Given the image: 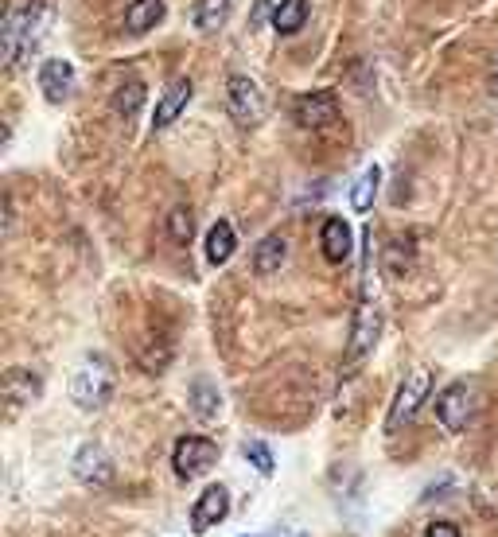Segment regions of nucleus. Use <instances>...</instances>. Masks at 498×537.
I'll return each instance as SVG.
<instances>
[{
  "label": "nucleus",
  "instance_id": "nucleus-17",
  "mask_svg": "<svg viewBox=\"0 0 498 537\" xmlns=\"http://www.w3.org/2000/svg\"><path fill=\"white\" fill-rule=\"evenodd\" d=\"M39 390H43V386H39V378L36 374H28L24 366H12V370H8V378H4V394H8V401H12V409H16V405H24V401H36Z\"/></svg>",
  "mask_w": 498,
  "mask_h": 537
},
{
  "label": "nucleus",
  "instance_id": "nucleus-11",
  "mask_svg": "<svg viewBox=\"0 0 498 537\" xmlns=\"http://www.w3.org/2000/svg\"><path fill=\"white\" fill-rule=\"evenodd\" d=\"M74 475H78L82 483H90V487H106L109 479H113V464H109L106 448H98V444L78 448V456H74Z\"/></svg>",
  "mask_w": 498,
  "mask_h": 537
},
{
  "label": "nucleus",
  "instance_id": "nucleus-21",
  "mask_svg": "<svg viewBox=\"0 0 498 537\" xmlns=\"http://www.w3.org/2000/svg\"><path fill=\"white\" fill-rule=\"evenodd\" d=\"M226 16H230V0H199V8H195V24H199L203 32L222 28Z\"/></svg>",
  "mask_w": 498,
  "mask_h": 537
},
{
  "label": "nucleus",
  "instance_id": "nucleus-25",
  "mask_svg": "<svg viewBox=\"0 0 498 537\" xmlns=\"http://www.w3.org/2000/svg\"><path fill=\"white\" fill-rule=\"evenodd\" d=\"M425 537H460V530H456L452 522H432L425 530Z\"/></svg>",
  "mask_w": 498,
  "mask_h": 537
},
{
  "label": "nucleus",
  "instance_id": "nucleus-22",
  "mask_svg": "<svg viewBox=\"0 0 498 537\" xmlns=\"http://www.w3.org/2000/svg\"><path fill=\"white\" fill-rule=\"evenodd\" d=\"M141 106H144L141 82H125V86H117V94H113V109H117L121 117H137Z\"/></svg>",
  "mask_w": 498,
  "mask_h": 537
},
{
  "label": "nucleus",
  "instance_id": "nucleus-23",
  "mask_svg": "<svg viewBox=\"0 0 498 537\" xmlns=\"http://www.w3.org/2000/svg\"><path fill=\"white\" fill-rule=\"evenodd\" d=\"M242 456H246L249 464L257 467L261 475H273V471H277L273 448H269V444H261V440H246V444H242Z\"/></svg>",
  "mask_w": 498,
  "mask_h": 537
},
{
  "label": "nucleus",
  "instance_id": "nucleus-6",
  "mask_svg": "<svg viewBox=\"0 0 498 537\" xmlns=\"http://www.w3.org/2000/svg\"><path fill=\"white\" fill-rule=\"evenodd\" d=\"M436 417L448 432H463L475 417V386L471 382H452L436 397Z\"/></svg>",
  "mask_w": 498,
  "mask_h": 537
},
{
  "label": "nucleus",
  "instance_id": "nucleus-18",
  "mask_svg": "<svg viewBox=\"0 0 498 537\" xmlns=\"http://www.w3.org/2000/svg\"><path fill=\"white\" fill-rule=\"evenodd\" d=\"M187 401H191V413H195L199 421H214V417H218V409H222V394L214 390L207 378H195V382H191Z\"/></svg>",
  "mask_w": 498,
  "mask_h": 537
},
{
  "label": "nucleus",
  "instance_id": "nucleus-4",
  "mask_svg": "<svg viewBox=\"0 0 498 537\" xmlns=\"http://www.w3.org/2000/svg\"><path fill=\"white\" fill-rule=\"evenodd\" d=\"M428 390H432V374L417 366V370H413V374L401 382L397 397H393L390 417H386V432H401V425H409V421L417 417V409L428 401Z\"/></svg>",
  "mask_w": 498,
  "mask_h": 537
},
{
  "label": "nucleus",
  "instance_id": "nucleus-26",
  "mask_svg": "<svg viewBox=\"0 0 498 537\" xmlns=\"http://www.w3.org/2000/svg\"><path fill=\"white\" fill-rule=\"evenodd\" d=\"M253 537H304V534H292V530H281V526H277V530H269V534H253Z\"/></svg>",
  "mask_w": 498,
  "mask_h": 537
},
{
  "label": "nucleus",
  "instance_id": "nucleus-8",
  "mask_svg": "<svg viewBox=\"0 0 498 537\" xmlns=\"http://www.w3.org/2000/svg\"><path fill=\"white\" fill-rule=\"evenodd\" d=\"M226 514H230V491H226L222 483H214V487H207V491L195 499V506H191V530H195V534H207V530L218 526Z\"/></svg>",
  "mask_w": 498,
  "mask_h": 537
},
{
  "label": "nucleus",
  "instance_id": "nucleus-16",
  "mask_svg": "<svg viewBox=\"0 0 498 537\" xmlns=\"http://www.w3.org/2000/svg\"><path fill=\"white\" fill-rule=\"evenodd\" d=\"M285 257H288V242L281 234H269V238H261V246L253 253V269L261 277H269V273H277L285 265Z\"/></svg>",
  "mask_w": 498,
  "mask_h": 537
},
{
  "label": "nucleus",
  "instance_id": "nucleus-12",
  "mask_svg": "<svg viewBox=\"0 0 498 537\" xmlns=\"http://www.w3.org/2000/svg\"><path fill=\"white\" fill-rule=\"evenodd\" d=\"M191 90H195V86H191V78H176V82H172V86L160 94L156 113H152V129H156V133H160V129H168L179 113L187 109V102H191Z\"/></svg>",
  "mask_w": 498,
  "mask_h": 537
},
{
  "label": "nucleus",
  "instance_id": "nucleus-2",
  "mask_svg": "<svg viewBox=\"0 0 498 537\" xmlns=\"http://www.w3.org/2000/svg\"><path fill=\"white\" fill-rule=\"evenodd\" d=\"M113 386H117V374L109 366V358L94 355L82 362V370L74 374L71 382V397L78 401V409H102L109 397H113Z\"/></svg>",
  "mask_w": 498,
  "mask_h": 537
},
{
  "label": "nucleus",
  "instance_id": "nucleus-13",
  "mask_svg": "<svg viewBox=\"0 0 498 537\" xmlns=\"http://www.w3.org/2000/svg\"><path fill=\"white\" fill-rule=\"evenodd\" d=\"M378 331H382V316H378V308H362V312L355 316V331H351L347 366H355L358 358L374 351V343H378Z\"/></svg>",
  "mask_w": 498,
  "mask_h": 537
},
{
  "label": "nucleus",
  "instance_id": "nucleus-3",
  "mask_svg": "<svg viewBox=\"0 0 498 537\" xmlns=\"http://www.w3.org/2000/svg\"><path fill=\"white\" fill-rule=\"evenodd\" d=\"M226 109H230V117L242 125V129H257L261 121H265V94H261V86L246 78V74H234L230 82H226Z\"/></svg>",
  "mask_w": 498,
  "mask_h": 537
},
{
  "label": "nucleus",
  "instance_id": "nucleus-20",
  "mask_svg": "<svg viewBox=\"0 0 498 537\" xmlns=\"http://www.w3.org/2000/svg\"><path fill=\"white\" fill-rule=\"evenodd\" d=\"M378 183H382V172H378V164H370L362 176H358L355 191H351V207H355L358 215H366L370 207H374V195H378Z\"/></svg>",
  "mask_w": 498,
  "mask_h": 537
},
{
  "label": "nucleus",
  "instance_id": "nucleus-14",
  "mask_svg": "<svg viewBox=\"0 0 498 537\" xmlns=\"http://www.w3.org/2000/svg\"><path fill=\"white\" fill-rule=\"evenodd\" d=\"M164 0H133L129 8H125V28L133 32V36H144V32H152L160 20H164Z\"/></svg>",
  "mask_w": 498,
  "mask_h": 537
},
{
  "label": "nucleus",
  "instance_id": "nucleus-9",
  "mask_svg": "<svg viewBox=\"0 0 498 537\" xmlns=\"http://www.w3.org/2000/svg\"><path fill=\"white\" fill-rule=\"evenodd\" d=\"M39 90H43V98H47L51 106L67 102L74 90V67L67 59H47V63L39 67Z\"/></svg>",
  "mask_w": 498,
  "mask_h": 537
},
{
  "label": "nucleus",
  "instance_id": "nucleus-7",
  "mask_svg": "<svg viewBox=\"0 0 498 537\" xmlns=\"http://www.w3.org/2000/svg\"><path fill=\"white\" fill-rule=\"evenodd\" d=\"M296 125L304 129H327L331 121H339V102L331 90H312V94H300L296 106H292Z\"/></svg>",
  "mask_w": 498,
  "mask_h": 537
},
{
  "label": "nucleus",
  "instance_id": "nucleus-24",
  "mask_svg": "<svg viewBox=\"0 0 498 537\" xmlns=\"http://www.w3.org/2000/svg\"><path fill=\"white\" fill-rule=\"evenodd\" d=\"M168 234H172V242L187 246V242H191V234H195V215H191L187 207H176V211L168 215Z\"/></svg>",
  "mask_w": 498,
  "mask_h": 537
},
{
  "label": "nucleus",
  "instance_id": "nucleus-27",
  "mask_svg": "<svg viewBox=\"0 0 498 537\" xmlns=\"http://www.w3.org/2000/svg\"><path fill=\"white\" fill-rule=\"evenodd\" d=\"M265 12H269V0H257V12H253V24H257V20L265 16Z\"/></svg>",
  "mask_w": 498,
  "mask_h": 537
},
{
  "label": "nucleus",
  "instance_id": "nucleus-10",
  "mask_svg": "<svg viewBox=\"0 0 498 537\" xmlns=\"http://www.w3.org/2000/svg\"><path fill=\"white\" fill-rule=\"evenodd\" d=\"M320 246H323V257L331 261V265H343L351 253H355V234H351V226L343 222V218H323L320 226Z\"/></svg>",
  "mask_w": 498,
  "mask_h": 537
},
{
  "label": "nucleus",
  "instance_id": "nucleus-15",
  "mask_svg": "<svg viewBox=\"0 0 498 537\" xmlns=\"http://www.w3.org/2000/svg\"><path fill=\"white\" fill-rule=\"evenodd\" d=\"M234 250H238V234H234V226L226 218H218L207 230V261L211 265H226L234 257Z\"/></svg>",
  "mask_w": 498,
  "mask_h": 537
},
{
  "label": "nucleus",
  "instance_id": "nucleus-5",
  "mask_svg": "<svg viewBox=\"0 0 498 537\" xmlns=\"http://www.w3.org/2000/svg\"><path fill=\"white\" fill-rule=\"evenodd\" d=\"M218 464V444L207 436H179L172 448V467L179 479H195Z\"/></svg>",
  "mask_w": 498,
  "mask_h": 537
},
{
  "label": "nucleus",
  "instance_id": "nucleus-1",
  "mask_svg": "<svg viewBox=\"0 0 498 537\" xmlns=\"http://www.w3.org/2000/svg\"><path fill=\"white\" fill-rule=\"evenodd\" d=\"M43 24H47V4H28V8H12L4 16V28H0V39H4V63L8 67H20V59L32 55V47L43 36Z\"/></svg>",
  "mask_w": 498,
  "mask_h": 537
},
{
  "label": "nucleus",
  "instance_id": "nucleus-19",
  "mask_svg": "<svg viewBox=\"0 0 498 537\" xmlns=\"http://www.w3.org/2000/svg\"><path fill=\"white\" fill-rule=\"evenodd\" d=\"M304 20H308V0H281L273 8V28L281 36H296L304 28Z\"/></svg>",
  "mask_w": 498,
  "mask_h": 537
}]
</instances>
